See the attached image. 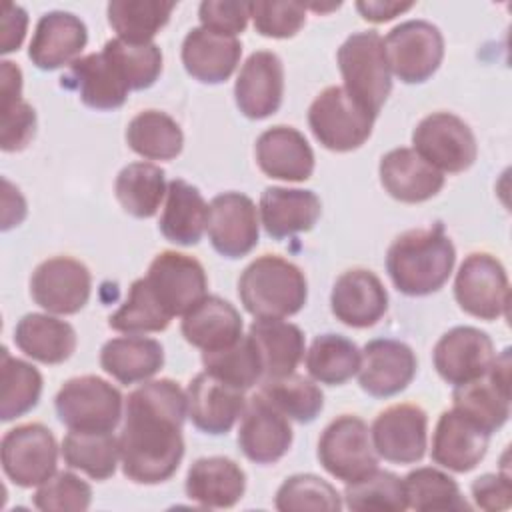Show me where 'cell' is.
Wrapping results in <instances>:
<instances>
[{
    "instance_id": "6da1fadb",
    "label": "cell",
    "mask_w": 512,
    "mask_h": 512,
    "mask_svg": "<svg viewBox=\"0 0 512 512\" xmlns=\"http://www.w3.org/2000/svg\"><path fill=\"white\" fill-rule=\"evenodd\" d=\"M186 416V392L170 378L144 382L128 394L118 436L122 472L128 480L160 484L178 470Z\"/></svg>"
},
{
    "instance_id": "7a4b0ae2",
    "label": "cell",
    "mask_w": 512,
    "mask_h": 512,
    "mask_svg": "<svg viewBox=\"0 0 512 512\" xmlns=\"http://www.w3.org/2000/svg\"><path fill=\"white\" fill-rule=\"evenodd\" d=\"M456 248L442 226L402 232L386 252V270L398 292L428 296L450 278Z\"/></svg>"
},
{
    "instance_id": "3957f363",
    "label": "cell",
    "mask_w": 512,
    "mask_h": 512,
    "mask_svg": "<svg viewBox=\"0 0 512 512\" xmlns=\"http://www.w3.org/2000/svg\"><path fill=\"white\" fill-rule=\"evenodd\" d=\"M238 296L254 318H288L308 298L304 272L290 260L264 254L252 260L238 278Z\"/></svg>"
},
{
    "instance_id": "277c9868",
    "label": "cell",
    "mask_w": 512,
    "mask_h": 512,
    "mask_svg": "<svg viewBox=\"0 0 512 512\" xmlns=\"http://www.w3.org/2000/svg\"><path fill=\"white\" fill-rule=\"evenodd\" d=\"M336 62L344 80V90L372 116H378L392 90L384 38L376 30L350 34L338 48Z\"/></svg>"
},
{
    "instance_id": "5b68a950",
    "label": "cell",
    "mask_w": 512,
    "mask_h": 512,
    "mask_svg": "<svg viewBox=\"0 0 512 512\" xmlns=\"http://www.w3.org/2000/svg\"><path fill=\"white\" fill-rule=\"evenodd\" d=\"M376 116L364 110L344 86L324 88L308 108V126L314 138L332 152L360 148L372 134Z\"/></svg>"
},
{
    "instance_id": "8992f818",
    "label": "cell",
    "mask_w": 512,
    "mask_h": 512,
    "mask_svg": "<svg viewBox=\"0 0 512 512\" xmlns=\"http://www.w3.org/2000/svg\"><path fill=\"white\" fill-rule=\"evenodd\" d=\"M56 414L70 430L112 432L120 418L124 398L104 378L86 374L62 384L54 398Z\"/></svg>"
},
{
    "instance_id": "52a82bcc",
    "label": "cell",
    "mask_w": 512,
    "mask_h": 512,
    "mask_svg": "<svg viewBox=\"0 0 512 512\" xmlns=\"http://www.w3.org/2000/svg\"><path fill=\"white\" fill-rule=\"evenodd\" d=\"M318 460L330 476L344 484L356 482L378 468L368 424L354 414L334 418L318 440Z\"/></svg>"
},
{
    "instance_id": "ba28073f",
    "label": "cell",
    "mask_w": 512,
    "mask_h": 512,
    "mask_svg": "<svg viewBox=\"0 0 512 512\" xmlns=\"http://www.w3.org/2000/svg\"><path fill=\"white\" fill-rule=\"evenodd\" d=\"M390 72L404 84H422L440 68L444 36L428 20H406L384 38Z\"/></svg>"
},
{
    "instance_id": "9c48e42d",
    "label": "cell",
    "mask_w": 512,
    "mask_h": 512,
    "mask_svg": "<svg viewBox=\"0 0 512 512\" xmlns=\"http://www.w3.org/2000/svg\"><path fill=\"white\" fill-rule=\"evenodd\" d=\"M454 298L474 318L496 320L506 316L510 302L506 268L488 252L468 254L454 278Z\"/></svg>"
},
{
    "instance_id": "30bf717a",
    "label": "cell",
    "mask_w": 512,
    "mask_h": 512,
    "mask_svg": "<svg viewBox=\"0 0 512 512\" xmlns=\"http://www.w3.org/2000/svg\"><path fill=\"white\" fill-rule=\"evenodd\" d=\"M412 144L442 174L464 172L478 156L472 128L452 112H432L422 118L412 132Z\"/></svg>"
},
{
    "instance_id": "8fae6325",
    "label": "cell",
    "mask_w": 512,
    "mask_h": 512,
    "mask_svg": "<svg viewBox=\"0 0 512 512\" xmlns=\"http://www.w3.org/2000/svg\"><path fill=\"white\" fill-rule=\"evenodd\" d=\"M0 456L4 474L16 486L32 488L56 474L58 444L44 424H20L2 436Z\"/></svg>"
},
{
    "instance_id": "7c38bea8",
    "label": "cell",
    "mask_w": 512,
    "mask_h": 512,
    "mask_svg": "<svg viewBox=\"0 0 512 512\" xmlns=\"http://www.w3.org/2000/svg\"><path fill=\"white\" fill-rule=\"evenodd\" d=\"M162 308L174 318L196 306L208 288L204 266L182 252L164 250L148 266L144 276Z\"/></svg>"
},
{
    "instance_id": "4fadbf2b",
    "label": "cell",
    "mask_w": 512,
    "mask_h": 512,
    "mask_svg": "<svg viewBox=\"0 0 512 512\" xmlns=\"http://www.w3.org/2000/svg\"><path fill=\"white\" fill-rule=\"evenodd\" d=\"M90 290V270L70 256H54L40 262L30 278L32 300L52 314L80 312L90 298Z\"/></svg>"
},
{
    "instance_id": "5bb4252c",
    "label": "cell",
    "mask_w": 512,
    "mask_h": 512,
    "mask_svg": "<svg viewBox=\"0 0 512 512\" xmlns=\"http://www.w3.org/2000/svg\"><path fill=\"white\" fill-rule=\"evenodd\" d=\"M370 438L376 454L386 462H420L428 446V416L416 404L388 406L374 418Z\"/></svg>"
},
{
    "instance_id": "9a60e30c",
    "label": "cell",
    "mask_w": 512,
    "mask_h": 512,
    "mask_svg": "<svg viewBox=\"0 0 512 512\" xmlns=\"http://www.w3.org/2000/svg\"><path fill=\"white\" fill-rule=\"evenodd\" d=\"M208 238L224 258H242L254 250L260 236L258 210L242 192H222L208 204Z\"/></svg>"
},
{
    "instance_id": "2e32d148",
    "label": "cell",
    "mask_w": 512,
    "mask_h": 512,
    "mask_svg": "<svg viewBox=\"0 0 512 512\" xmlns=\"http://www.w3.org/2000/svg\"><path fill=\"white\" fill-rule=\"evenodd\" d=\"M492 338L474 326H456L440 336L432 350V362L440 378L460 386L482 378L494 360Z\"/></svg>"
},
{
    "instance_id": "e0dca14e",
    "label": "cell",
    "mask_w": 512,
    "mask_h": 512,
    "mask_svg": "<svg viewBox=\"0 0 512 512\" xmlns=\"http://www.w3.org/2000/svg\"><path fill=\"white\" fill-rule=\"evenodd\" d=\"M418 360L414 350L392 338L370 340L360 352L358 382L374 398H388L402 392L416 376Z\"/></svg>"
},
{
    "instance_id": "ac0fdd59",
    "label": "cell",
    "mask_w": 512,
    "mask_h": 512,
    "mask_svg": "<svg viewBox=\"0 0 512 512\" xmlns=\"http://www.w3.org/2000/svg\"><path fill=\"white\" fill-rule=\"evenodd\" d=\"M238 446L256 464L278 462L292 446V426L260 392L254 394L240 416Z\"/></svg>"
},
{
    "instance_id": "d6986e66",
    "label": "cell",
    "mask_w": 512,
    "mask_h": 512,
    "mask_svg": "<svg viewBox=\"0 0 512 512\" xmlns=\"http://www.w3.org/2000/svg\"><path fill=\"white\" fill-rule=\"evenodd\" d=\"M284 96V66L270 50H258L242 64L236 84L234 100L238 110L250 120L272 116Z\"/></svg>"
},
{
    "instance_id": "ffe728a7",
    "label": "cell",
    "mask_w": 512,
    "mask_h": 512,
    "mask_svg": "<svg viewBox=\"0 0 512 512\" xmlns=\"http://www.w3.org/2000/svg\"><path fill=\"white\" fill-rule=\"evenodd\" d=\"M330 308L342 324L350 328H368L386 314L388 292L372 270L352 268L336 278L330 294Z\"/></svg>"
},
{
    "instance_id": "44dd1931",
    "label": "cell",
    "mask_w": 512,
    "mask_h": 512,
    "mask_svg": "<svg viewBox=\"0 0 512 512\" xmlns=\"http://www.w3.org/2000/svg\"><path fill=\"white\" fill-rule=\"evenodd\" d=\"M186 404L192 424L206 434L218 436L232 430L244 412L246 398L244 390H238L204 370L190 380L186 388Z\"/></svg>"
},
{
    "instance_id": "7402d4cb",
    "label": "cell",
    "mask_w": 512,
    "mask_h": 512,
    "mask_svg": "<svg viewBox=\"0 0 512 512\" xmlns=\"http://www.w3.org/2000/svg\"><path fill=\"white\" fill-rule=\"evenodd\" d=\"M490 434L458 410H444L432 434V460L452 472H470L486 456Z\"/></svg>"
},
{
    "instance_id": "603a6c76",
    "label": "cell",
    "mask_w": 512,
    "mask_h": 512,
    "mask_svg": "<svg viewBox=\"0 0 512 512\" xmlns=\"http://www.w3.org/2000/svg\"><path fill=\"white\" fill-rule=\"evenodd\" d=\"M86 42V24L76 14L52 10L40 16L28 46V58L40 70H58L78 60Z\"/></svg>"
},
{
    "instance_id": "cb8c5ba5",
    "label": "cell",
    "mask_w": 512,
    "mask_h": 512,
    "mask_svg": "<svg viewBox=\"0 0 512 512\" xmlns=\"http://www.w3.org/2000/svg\"><path fill=\"white\" fill-rule=\"evenodd\" d=\"M382 188L398 202L420 204L434 198L444 186V174L428 164L414 148H394L380 158Z\"/></svg>"
},
{
    "instance_id": "d4e9b609",
    "label": "cell",
    "mask_w": 512,
    "mask_h": 512,
    "mask_svg": "<svg viewBox=\"0 0 512 512\" xmlns=\"http://www.w3.org/2000/svg\"><path fill=\"white\" fill-rule=\"evenodd\" d=\"M258 168L276 180L304 182L314 172V152L304 138L292 126H272L264 130L256 140Z\"/></svg>"
},
{
    "instance_id": "484cf974",
    "label": "cell",
    "mask_w": 512,
    "mask_h": 512,
    "mask_svg": "<svg viewBox=\"0 0 512 512\" xmlns=\"http://www.w3.org/2000/svg\"><path fill=\"white\" fill-rule=\"evenodd\" d=\"M242 56V44L236 36L192 28L182 42V64L186 72L204 84L226 82Z\"/></svg>"
},
{
    "instance_id": "4316f807",
    "label": "cell",
    "mask_w": 512,
    "mask_h": 512,
    "mask_svg": "<svg viewBox=\"0 0 512 512\" xmlns=\"http://www.w3.org/2000/svg\"><path fill=\"white\" fill-rule=\"evenodd\" d=\"M322 214V202L312 190L270 186L260 196V218L274 240L314 228Z\"/></svg>"
},
{
    "instance_id": "83f0119b",
    "label": "cell",
    "mask_w": 512,
    "mask_h": 512,
    "mask_svg": "<svg viewBox=\"0 0 512 512\" xmlns=\"http://www.w3.org/2000/svg\"><path fill=\"white\" fill-rule=\"evenodd\" d=\"M246 490V474L226 456L198 458L186 474V496L204 508H232Z\"/></svg>"
},
{
    "instance_id": "f1b7e54d",
    "label": "cell",
    "mask_w": 512,
    "mask_h": 512,
    "mask_svg": "<svg viewBox=\"0 0 512 512\" xmlns=\"http://www.w3.org/2000/svg\"><path fill=\"white\" fill-rule=\"evenodd\" d=\"M242 316L228 300L220 296H204L182 316V336L188 344L202 352L230 346L242 336Z\"/></svg>"
},
{
    "instance_id": "f546056e",
    "label": "cell",
    "mask_w": 512,
    "mask_h": 512,
    "mask_svg": "<svg viewBox=\"0 0 512 512\" xmlns=\"http://www.w3.org/2000/svg\"><path fill=\"white\" fill-rule=\"evenodd\" d=\"M62 84L74 88L80 100L94 110L120 108L130 92L104 52H92L74 60Z\"/></svg>"
},
{
    "instance_id": "4dcf8cb0",
    "label": "cell",
    "mask_w": 512,
    "mask_h": 512,
    "mask_svg": "<svg viewBox=\"0 0 512 512\" xmlns=\"http://www.w3.org/2000/svg\"><path fill=\"white\" fill-rule=\"evenodd\" d=\"M254 340L264 378H280L292 374L304 358V332L282 318H256L248 330Z\"/></svg>"
},
{
    "instance_id": "1f68e13d",
    "label": "cell",
    "mask_w": 512,
    "mask_h": 512,
    "mask_svg": "<svg viewBox=\"0 0 512 512\" xmlns=\"http://www.w3.org/2000/svg\"><path fill=\"white\" fill-rule=\"evenodd\" d=\"M100 366L120 384L146 382L164 366V348L148 336H118L102 346Z\"/></svg>"
},
{
    "instance_id": "d6a6232c",
    "label": "cell",
    "mask_w": 512,
    "mask_h": 512,
    "mask_svg": "<svg viewBox=\"0 0 512 512\" xmlns=\"http://www.w3.org/2000/svg\"><path fill=\"white\" fill-rule=\"evenodd\" d=\"M76 330L50 314H26L14 328V344L28 358L42 364H60L76 350Z\"/></svg>"
},
{
    "instance_id": "836d02e7",
    "label": "cell",
    "mask_w": 512,
    "mask_h": 512,
    "mask_svg": "<svg viewBox=\"0 0 512 512\" xmlns=\"http://www.w3.org/2000/svg\"><path fill=\"white\" fill-rule=\"evenodd\" d=\"M206 224L208 204L200 190L180 178L168 182L166 204L158 224L162 236L180 246H194L200 242Z\"/></svg>"
},
{
    "instance_id": "e575fe53",
    "label": "cell",
    "mask_w": 512,
    "mask_h": 512,
    "mask_svg": "<svg viewBox=\"0 0 512 512\" xmlns=\"http://www.w3.org/2000/svg\"><path fill=\"white\" fill-rule=\"evenodd\" d=\"M0 96V146L4 152H18L34 138L36 112L22 98V70L10 60L0 66Z\"/></svg>"
},
{
    "instance_id": "d590c367",
    "label": "cell",
    "mask_w": 512,
    "mask_h": 512,
    "mask_svg": "<svg viewBox=\"0 0 512 512\" xmlns=\"http://www.w3.org/2000/svg\"><path fill=\"white\" fill-rule=\"evenodd\" d=\"M168 184L166 174L152 162H132L124 166L114 182V194L124 212L134 218H150L158 212Z\"/></svg>"
},
{
    "instance_id": "8d00e7d4",
    "label": "cell",
    "mask_w": 512,
    "mask_h": 512,
    "mask_svg": "<svg viewBox=\"0 0 512 512\" xmlns=\"http://www.w3.org/2000/svg\"><path fill=\"white\" fill-rule=\"evenodd\" d=\"M126 142L146 160H174L182 152L184 134L166 112L142 110L128 122Z\"/></svg>"
},
{
    "instance_id": "74e56055",
    "label": "cell",
    "mask_w": 512,
    "mask_h": 512,
    "mask_svg": "<svg viewBox=\"0 0 512 512\" xmlns=\"http://www.w3.org/2000/svg\"><path fill=\"white\" fill-rule=\"evenodd\" d=\"M60 450L70 468L82 470L94 480L110 478L120 460V444L112 432L70 430Z\"/></svg>"
},
{
    "instance_id": "f35d334b",
    "label": "cell",
    "mask_w": 512,
    "mask_h": 512,
    "mask_svg": "<svg viewBox=\"0 0 512 512\" xmlns=\"http://www.w3.org/2000/svg\"><path fill=\"white\" fill-rule=\"evenodd\" d=\"M452 408L492 434L502 428L510 416V392L484 374L478 380L454 386Z\"/></svg>"
},
{
    "instance_id": "ab89813d",
    "label": "cell",
    "mask_w": 512,
    "mask_h": 512,
    "mask_svg": "<svg viewBox=\"0 0 512 512\" xmlns=\"http://www.w3.org/2000/svg\"><path fill=\"white\" fill-rule=\"evenodd\" d=\"M42 394V374L36 366L0 350V418L10 422L30 412Z\"/></svg>"
},
{
    "instance_id": "60d3db41",
    "label": "cell",
    "mask_w": 512,
    "mask_h": 512,
    "mask_svg": "<svg viewBox=\"0 0 512 512\" xmlns=\"http://www.w3.org/2000/svg\"><path fill=\"white\" fill-rule=\"evenodd\" d=\"M174 8L176 2L162 0H112L106 14L118 38L144 44L168 24Z\"/></svg>"
},
{
    "instance_id": "b9f144b4",
    "label": "cell",
    "mask_w": 512,
    "mask_h": 512,
    "mask_svg": "<svg viewBox=\"0 0 512 512\" xmlns=\"http://www.w3.org/2000/svg\"><path fill=\"white\" fill-rule=\"evenodd\" d=\"M358 366L360 350L342 334H320L306 352V370L320 384L340 386L358 372Z\"/></svg>"
},
{
    "instance_id": "7bdbcfd3",
    "label": "cell",
    "mask_w": 512,
    "mask_h": 512,
    "mask_svg": "<svg viewBox=\"0 0 512 512\" xmlns=\"http://www.w3.org/2000/svg\"><path fill=\"white\" fill-rule=\"evenodd\" d=\"M202 364L208 374L244 392L256 386L264 376L262 360L250 334H242L230 346L202 352Z\"/></svg>"
},
{
    "instance_id": "ee69618b",
    "label": "cell",
    "mask_w": 512,
    "mask_h": 512,
    "mask_svg": "<svg viewBox=\"0 0 512 512\" xmlns=\"http://www.w3.org/2000/svg\"><path fill=\"white\" fill-rule=\"evenodd\" d=\"M274 408H278L288 420L308 424L324 408L322 390L300 374H288L280 378H264L258 390Z\"/></svg>"
},
{
    "instance_id": "f6af8a7d",
    "label": "cell",
    "mask_w": 512,
    "mask_h": 512,
    "mask_svg": "<svg viewBox=\"0 0 512 512\" xmlns=\"http://www.w3.org/2000/svg\"><path fill=\"white\" fill-rule=\"evenodd\" d=\"M408 508L418 512H440V510H466L470 508L452 476L446 472L422 466L402 480Z\"/></svg>"
},
{
    "instance_id": "bcb514c9",
    "label": "cell",
    "mask_w": 512,
    "mask_h": 512,
    "mask_svg": "<svg viewBox=\"0 0 512 512\" xmlns=\"http://www.w3.org/2000/svg\"><path fill=\"white\" fill-rule=\"evenodd\" d=\"M102 52L130 90L150 88L162 72V52L154 42L138 44L116 36L104 44Z\"/></svg>"
},
{
    "instance_id": "7dc6e473",
    "label": "cell",
    "mask_w": 512,
    "mask_h": 512,
    "mask_svg": "<svg viewBox=\"0 0 512 512\" xmlns=\"http://www.w3.org/2000/svg\"><path fill=\"white\" fill-rule=\"evenodd\" d=\"M344 500L356 512H402L408 508L404 482L396 474L378 468L346 484Z\"/></svg>"
},
{
    "instance_id": "c3c4849f",
    "label": "cell",
    "mask_w": 512,
    "mask_h": 512,
    "mask_svg": "<svg viewBox=\"0 0 512 512\" xmlns=\"http://www.w3.org/2000/svg\"><path fill=\"white\" fill-rule=\"evenodd\" d=\"M170 320L172 316L162 308L146 278H138L132 282L124 304L110 314L108 326L126 334H146L166 330Z\"/></svg>"
},
{
    "instance_id": "681fc988",
    "label": "cell",
    "mask_w": 512,
    "mask_h": 512,
    "mask_svg": "<svg viewBox=\"0 0 512 512\" xmlns=\"http://www.w3.org/2000/svg\"><path fill=\"white\" fill-rule=\"evenodd\" d=\"M274 506L280 512H338L342 498L330 482L314 474H294L280 484Z\"/></svg>"
},
{
    "instance_id": "f907efd6",
    "label": "cell",
    "mask_w": 512,
    "mask_h": 512,
    "mask_svg": "<svg viewBox=\"0 0 512 512\" xmlns=\"http://www.w3.org/2000/svg\"><path fill=\"white\" fill-rule=\"evenodd\" d=\"M92 488L72 472H56L34 494V506L44 512H84L90 508Z\"/></svg>"
},
{
    "instance_id": "816d5d0a",
    "label": "cell",
    "mask_w": 512,
    "mask_h": 512,
    "mask_svg": "<svg viewBox=\"0 0 512 512\" xmlns=\"http://www.w3.org/2000/svg\"><path fill=\"white\" fill-rule=\"evenodd\" d=\"M250 18L256 32L266 38H292L306 22V6L300 2H250Z\"/></svg>"
},
{
    "instance_id": "f5cc1de1",
    "label": "cell",
    "mask_w": 512,
    "mask_h": 512,
    "mask_svg": "<svg viewBox=\"0 0 512 512\" xmlns=\"http://www.w3.org/2000/svg\"><path fill=\"white\" fill-rule=\"evenodd\" d=\"M202 28L218 34L236 36L242 34L250 18V2L238 0H204L198 8Z\"/></svg>"
},
{
    "instance_id": "db71d44e",
    "label": "cell",
    "mask_w": 512,
    "mask_h": 512,
    "mask_svg": "<svg viewBox=\"0 0 512 512\" xmlns=\"http://www.w3.org/2000/svg\"><path fill=\"white\" fill-rule=\"evenodd\" d=\"M474 504L482 510H506L512 504V482L508 472L482 474L472 482Z\"/></svg>"
},
{
    "instance_id": "11a10c76",
    "label": "cell",
    "mask_w": 512,
    "mask_h": 512,
    "mask_svg": "<svg viewBox=\"0 0 512 512\" xmlns=\"http://www.w3.org/2000/svg\"><path fill=\"white\" fill-rule=\"evenodd\" d=\"M28 26V14L18 4H4L0 18V52L10 54L20 48Z\"/></svg>"
},
{
    "instance_id": "9f6ffc18",
    "label": "cell",
    "mask_w": 512,
    "mask_h": 512,
    "mask_svg": "<svg viewBox=\"0 0 512 512\" xmlns=\"http://www.w3.org/2000/svg\"><path fill=\"white\" fill-rule=\"evenodd\" d=\"M414 4L412 2H390V0H362L356 2V10L360 12V16L368 22H388L396 16H400L402 12L410 10Z\"/></svg>"
}]
</instances>
